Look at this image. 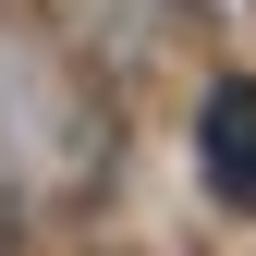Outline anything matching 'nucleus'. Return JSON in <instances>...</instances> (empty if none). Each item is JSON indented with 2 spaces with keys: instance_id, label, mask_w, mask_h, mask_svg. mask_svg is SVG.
<instances>
[{
  "instance_id": "obj_1",
  "label": "nucleus",
  "mask_w": 256,
  "mask_h": 256,
  "mask_svg": "<svg viewBox=\"0 0 256 256\" xmlns=\"http://www.w3.org/2000/svg\"><path fill=\"white\" fill-rule=\"evenodd\" d=\"M208 183L232 208H256V86H220L208 98Z\"/></svg>"
}]
</instances>
